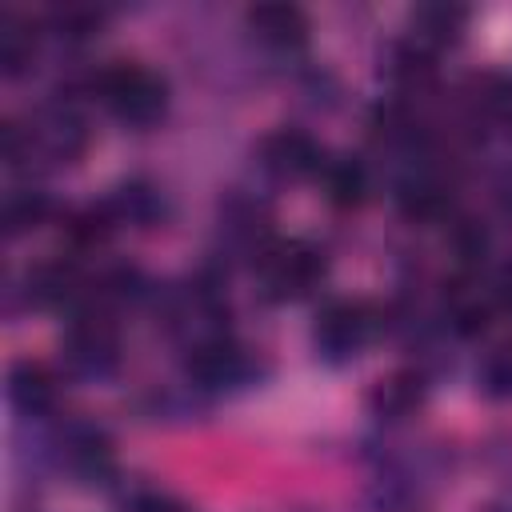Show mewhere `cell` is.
I'll return each mask as SVG.
<instances>
[{"instance_id":"1","label":"cell","mask_w":512,"mask_h":512,"mask_svg":"<svg viewBox=\"0 0 512 512\" xmlns=\"http://www.w3.org/2000/svg\"><path fill=\"white\" fill-rule=\"evenodd\" d=\"M104 104L124 120H152L164 108V84L136 64H116L100 76Z\"/></svg>"},{"instance_id":"2","label":"cell","mask_w":512,"mask_h":512,"mask_svg":"<svg viewBox=\"0 0 512 512\" xmlns=\"http://www.w3.org/2000/svg\"><path fill=\"white\" fill-rule=\"evenodd\" d=\"M248 20L268 44H296L304 36V16L300 8H288V4H260L248 12Z\"/></svg>"},{"instance_id":"3","label":"cell","mask_w":512,"mask_h":512,"mask_svg":"<svg viewBox=\"0 0 512 512\" xmlns=\"http://www.w3.org/2000/svg\"><path fill=\"white\" fill-rule=\"evenodd\" d=\"M316 256L312 252H304V248H280L272 260H268V268H264V276H268V284L276 288V292H300L312 276H316Z\"/></svg>"},{"instance_id":"4","label":"cell","mask_w":512,"mask_h":512,"mask_svg":"<svg viewBox=\"0 0 512 512\" xmlns=\"http://www.w3.org/2000/svg\"><path fill=\"white\" fill-rule=\"evenodd\" d=\"M320 340L328 344V348H356L360 340H364V332H368V320H364V308H356V304H332L328 312H324V320H320Z\"/></svg>"},{"instance_id":"5","label":"cell","mask_w":512,"mask_h":512,"mask_svg":"<svg viewBox=\"0 0 512 512\" xmlns=\"http://www.w3.org/2000/svg\"><path fill=\"white\" fill-rule=\"evenodd\" d=\"M268 160H272L276 168L300 172V168H308V164L316 160V152H312V144H308L304 136H296V132H280L276 140H268Z\"/></svg>"},{"instance_id":"6","label":"cell","mask_w":512,"mask_h":512,"mask_svg":"<svg viewBox=\"0 0 512 512\" xmlns=\"http://www.w3.org/2000/svg\"><path fill=\"white\" fill-rule=\"evenodd\" d=\"M12 396H16L24 408H40V404H48V396H52V380H48V372L36 368V364H20V368L12 372Z\"/></svg>"},{"instance_id":"7","label":"cell","mask_w":512,"mask_h":512,"mask_svg":"<svg viewBox=\"0 0 512 512\" xmlns=\"http://www.w3.org/2000/svg\"><path fill=\"white\" fill-rule=\"evenodd\" d=\"M328 188H332L340 200H348V196H356V192H360V172H356L352 164H340V168H332V172H328Z\"/></svg>"},{"instance_id":"8","label":"cell","mask_w":512,"mask_h":512,"mask_svg":"<svg viewBox=\"0 0 512 512\" xmlns=\"http://www.w3.org/2000/svg\"><path fill=\"white\" fill-rule=\"evenodd\" d=\"M40 212H44V200H32V196L12 200V204H8V224H12V228H24V224L40 220Z\"/></svg>"}]
</instances>
